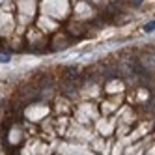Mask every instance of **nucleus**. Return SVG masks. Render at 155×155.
<instances>
[{
    "label": "nucleus",
    "mask_w": 155,
    "mask_h": 155,
    "mask_svg": "<svg viewBox=\"0 0 155 155\" xmlns=\"http://www.w3.org/2000/svg\"><path fill=\"white\" fill-rule=\"evenodd\" d=\"M144 30H146V32H155V21H151V23H148L146 26H144Z\"/></svg>",
    "instance_id": "nucleus-1"
},
{
    "label": "nucleus",
    "mask_w": 155,
    "mask_h": 155,
    "mask_svg": "<svg viewBox=\"0 0 155 155\" xmlns=\"http://www.w3.org/2000/svg\"><path fill=\"white\" fill-rule=\"evenodd\" d=\"M0 62H4V64L9 62V56H0Z\"/></svg>",
    "instance_id": "nucleus-2"
}]
</instances>
